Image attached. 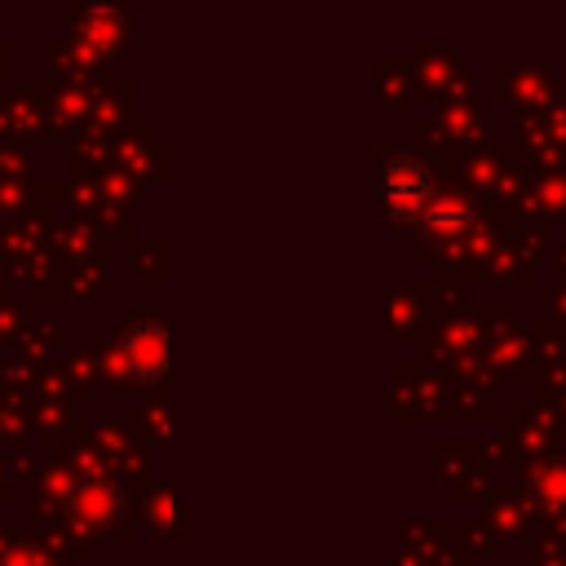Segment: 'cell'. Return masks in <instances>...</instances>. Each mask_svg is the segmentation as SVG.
<instances>
[{
    "instance_id": "obj_1",
    "label": "cell",
    "mask_w": 566,
    "mask_h": 566,
    "mask_svg": "<svg viewBox=\"0 0 566 566\" xmlns=\"http://www.w3.org/2000/svg\"><path fill=\"white\" fill-rule=\"evenodd\" d=\"M380 199L394 217H416L429 203V172L420 164H389L380 177Z\"/></svg>"
},
{
    "instance_id": "obj_2",
    "label": "cell",
    "mask_w": 566,
    "mask_h": 566,
    "mask_svg": "<svg viewBox=\"0 0 566 566\" xmlns=\"http://www.w3.org/2000/svg\"><path fill=\"white\" fill-rule=\"evenodd\" d=\"M433 221H438V226H442V221L455 226V221H464V212H460L455 203H438V208H433Z\"/></svg>"
}]
</instances>
